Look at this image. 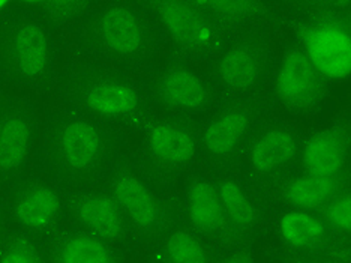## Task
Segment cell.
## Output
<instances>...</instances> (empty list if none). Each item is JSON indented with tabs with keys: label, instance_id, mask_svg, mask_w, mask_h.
<instances>
[{
	"label": "cell",
	"instance_id": "21",
	"mask_svg": "<svg viewBox=\"0 0 351 263\" xmlns=\"http://www.w3.org/2000/svg\"><path fill=\"white\" fill-rule=\"evenodd\" d=\"M335 191L332 178L309 174V176L296 179L287 188V196L300 208H315L324 203Z\"/></svg>",
	"mask_w": 351,
	"mask_h": 263
},
{
	"label": "cell",
	"instance_id": "29",
	"mask_svg": "<svg viewBox=\"0 0 351 263\" xmlns=\"http://www.w3.org/2000/svg\"><path fill=\"white\" fill-rule=\"evenodd\" d=\"M3 242V217L2 212H0V245Z\"/></svg>",
	"mask_w": 351,
	"mask_h": 263
},
{
	"label": "cell",
	"instance_id": "5",
	"mask_svg": "<svg viewBox=\"0 0 351 263\" xmlns=\"http://www.w3.org/2000/svg\"><path fill=\"white\" fill-rule=\"evenodd\" d=\"M322 91L320 73L302 52L285 56L278 76V92L290 106L303 107L314 102Z\"/></svg>",
	"mask_w": 351,
	"mask_h": 263
},
{
	"label": "cell",
	"instance_id": "30",
	"mask_svg": "<svg viewBox=\"0 0 351 263\" xmlns=\"http://www.w3.org/2000/svg\"><path fill=\"white\" fill-rule=\"evenodd\" d=\"M231 262H252L251 258H236V259H231Z\"/></svg>",
	"mask_w": 351,
	"mask_h": 263
},
{
	"label": "cell",
	"instance_id": "19",
	"mask_svg": "<svg viewBox=\"0 0 351 263\" xmlns=\"http://www.w3.org/2000/svg\"><path fill=\"white\" fill-rule=\"evenodd\" d=\"M248 128V117L243 111H230L213 122L206 133V145L213 154H227L233 149Z\"/></svg>",
	"mask_w": 351,
	"mask_h": 263
},
{
	"label": "cell",
	"instance_id": "6",
	"mask_svg": "<svg viewBox=\"0 0 351 263\" xmlns=\"http://www.w3.org/2000/svg\"><path fill=\"white\" fill-rule=\"evenodd\" d=\"M60 212V198L56 191L44 184L21 188L11 202V214L21 227L44 230L50 227Z\"/></svg>",
	"mask_w": 351,
	"mask_h": 263
},
{
	"label": "cell",
	"instance_id": "13",
	"mask_svg": "<svg viewBox=\"0 0 351 263\" xmlns=\"http://www.w3.org/2000/svg\"><path fill=\"white\" fill-rule=\"evenodd\" d=\"M147 145L158 159L170 164H180L193 158L195 145L191 135L170 124H156L147 133Z\"/></svg>",
	"mask_w": 351,
	"mask_h": 263
},
{
	"label": "cell",
	"instance_id": "1",
	"mask_svg": "<svg viewBox=\"0 0 351 263\" xmlns=\"http://www.w3.org/2000/svg\"><path fill=\"white\" fill-rule=\"evenodd\" d=\"M34 140L35 125L25 107L0 97V181L25 165Z\"/></svg>",
	"mask_w": 351,
	"mask_h": 263
},
{
	"label": "cell",
	"instance_id": "27",
	"mask_svg": "<svg viewBox=\"0 0 351 263\" xmlns=\"http://www.w3.org/2000/svg\"><path fill=\"white\" fill-rule=\"evenodd\" d=\"M83 3L84 0H50L51 10L59 17H69V15L75 14L83 6Z\"/></svg>",
	"mask_w": 351,
	"mask_h": 263
},
{
	"label": "cell",
	"instance_id": "9",
	"mask_svg": "<svg viewBox=\"0 0 351 263\" xmlns=\"http://www.w3.org/2000/svg\"><path fill=\"white\" fill-rule=\"evenodd\" d=\"M82 225L104 241H116L125 232V215L113 196L87 194L77 203Z\"/></svg>",
	"mask_w": 351,
	"mask_h": 263
},
{
	"label": "cell",
	"instance_id": "23",
	"mask_svg": "<svg viewBox=\"0 0 351 263\" xmlns=\"http://www.w3.org/2000/svg\"><path fill=\"white\" fill-rule=\"evenodd\" d=\"M167 258L179 263H202L206 253L197 239L186 232H174L165 242Z\"/></svg>",
	"mask_w": 351,
	"mask_h": 263
},
{
	"label": "cell",
	"instance_id": "24",
	"mask_svg": "<svg viewBox=\"0 0 351 263\" xmlns=\"http://www.w3.org/2000/svg\"><path fill=\"white\" fill-rule=\"evenodd\" d=\"M41 260L36 245L25 236H15L0 245V262L3 263H36Z\"/></svg>",
	"mask_w": 351,
	"mask_h": 263
},
{
	"label": "cell",
	"instance_id": "12",
	"mask_svg": "<svg viewBox=\"0 0 351 263\" xmlns=\"http://www.w3.org/2000/svg\"><path fill=\"white\" fill-rule=\"evenodd\" d=\"M303 159L311 174L332 178L346 161V145L337 133H320L308 141Z\"/></svg>",
	"mask_w": 351,
	"mask_h": 263
},
{
	"label": "cell",
	"instance_id": "11",
	"mask_svg": "<svg viewBox=\"0 0 351 263\" xmlns=\"http://www.w3.org/2000/svg\"><path fill=\"white\" fill-rule=\"evenodd\" d=\"M158 12L167 30L180 44L200 47L210 39L209 26L185 0H158Z\"/></svg>",
	"mask_w": 351,
	"mask_h": 263
},
{
	"label": "cell",
	"instance_id": "28",
	"mask_svg": "<svg viewBox=\"0 0 351 263\" xmlns=\"http://www.w3.org/2000/svg\"><path fill=\"white\" fill-rule=\"evenodd\" d=\"M311 2L329 6H347L350 3V0H311Z\"/></svg>",
	"mask_w": 351,
	"mask_h": 263
},
{
	"label": "cell",
	"instance_id": "4",
	"mask_svg": "<svg viewBox=\"0 0 351 263\" xmlns=\"http://www.w3.org/2000/svg\"><path fill=\"white\" fill-rule=\"evenodd\" d=\"M5 63L12 73L26 80L41 77L50 62V39L36 23H23L6 35Z\"/></svg>",
	"mask_w": 351,
	"mask_h": 263
},
{
	"label": "cell",
	"instance_id": "8",
	"mask_svg": "<svg viewBox=\"0 0 351 263\" xmlns=\"http://www.w3.org/2000/svg\"><path fill=\"white\" fill-rule=\"evenodd\" d=\"M82 102L95 115L123 117L138 110L140 97L131 84L121 80H98L83 91Z\"/></svg>",
	"mask_w": 351,
	"mask_h": 263
},
{
	"label": "cell",
	"instance_id": "14",
	"mask_svg": "<svg viewBox=\"0 0 351 263\" xmlns=\"http://www.w3.org/2000/svg\"><path fill=\"white\" fill-rule=\"evenodd\" d=\"M159 91L169 104L180 108L200 107L207 97L200 78L183 68L167 71L159 84Z\"/></svg>",
	"mask_w": 351,
	"mask_h": 263
},
{
	"label": "cell",
	"instance_id": "18",
	"mask_svg": "<svg viewBox=\"0 0 351 263\" xmlns=\"http://www.w3.org/2000/svg\"><path fill=\"white\" fill-rule=\"evenodd\" d=\"M58 259L63 263H110L114 260L104 239L92 235H75L60 245Z\"/></svg>",
	"mask_w": 351,
	"mask_h": 263
},
{
	"label": "cell",
	"instance_id": "32",
	"mask_svg": "<svg viewBox=\"0 0 351 263\" xmlns=\"http://www.w3.org/2000/svg\"><path fill=\"white\" fill-rule=\"evenodd\" d=\"M26 3H36V2H44V0H23Z\"/></svg>",
	"mask_w": 351,
	"mask_h": 263
},
{
	"label": "cell",
	"instance_id": "3",
	"mask_svg": "<svg viewBox=\"0 0 351 263\" xmlns=\"http://www.w3.org/2000/svg\"><path fill=\"white\" fill-rule=\"evenodd\" d=\"M306 56L324 77L344 78L351 73V38L337 23H322L306 30Z\"/></svg>",
	"mask_w": 351,
	"mask_h": 263
},
{
	"label": "cell",
	"instance_id": "31",
	"mask_svg": "<svg viewBox=\"0 0 351 263\" xmlns=\"http://www.w3.org/2000/svg\"><path fill=\"white\" fill-rule=\"evenodd\" d=\"M8 3H10V0H0V11H2Z\"/></svg>",
	"mask_w": 351,
	"mask_h": 263
},
{
	"label": "cell",
	"instance_id": "2",
	"mask_svg": "<svg viewBox=\"0 0 351 263\" xmlns=\"http://www.w3.org/2000/svg\"><path fill=\"white\" fill-rule=\"evenodd\" d=\"M56 157L66 170L86 173L97 167L106 150V139L93 124L83 119L63 122L54 137Z\"/></svg>",
	"mask_w": 351,
	"mask_h": 263
},
{
	"label": "cell",
	"instance_id": "26",
	"mask_svg": "<svg viewBox=\"0 0 351 263\" xmlns=\"http://www.w3.org/2000/svg\"><path fill=\"white\" fill-rule=\"evenodd\" d=\"M327 218L332 222V226L350 232L351 229V198L350 196H342L337 198L327 209Z\"/></svg>",
	"mask_w": 351,
	"mask_h": 263
},
{
	"label": "cell",
	"instance_id": "7",
	"mask_svg": "<svg viewBox=\"0 0 351 263\" xmlns=\"http://www.w3.org/2000/svg\"><path fill=\"white\" fill-rule=\"evenodd\" d=\"M98 35L111 53L131 56L145 44V30L137 15L122 6L104 11L98 20Z\"/></svg>",
	"mask_w": 351,
	"mask_h": 263
},
{
	"label": "cell",
	"instance_id": "16",
	"mask_svg": "<svg viewBox=\"0 0 351 263\" xmlns=\"http://www.w3.org/2000/svg\"><path fill=\"white\" fill-rule=\"evenodd\" d=\"M189 215L197 227L215 230L224 220L219 194L207 182H197L189 190Z\"/></svg>",
	"mask_w": 351,
	"mask_h": 263
},
{
	"label": "cell",
	"instance_id": "22",
	"mask_svg": "<svg viewBox=\"0 0 351 263\" xmlns=\"http://www.w3.org/2000/svg\"><path fill=\"white\" fill-rule=\"evenodd\" d=\"M219 198L222 209L239 226H250L255 220V209L250 198L245 196L242 188L231 181L224 182L219 188Z\"/></svg>",
	"mask_w": 351,
	"mask_h": 263
},
{
	"label": "cell",
	"instance_id": "10",
	"mask_svg": "<svg viewBox=\"0 0 351 263\" xmlns=\"http://www.w3.org/2000/svg\"><path fill=\"white\" fill-rule=\"evenodd\" d=\"M113 197L135 226L147 230L159 220V206L145 182L132 174H121L113 182Z\"/></svg>",
	"mask_w": 351,
	"mask_h": 263
},
{
	"label": "cell",
	"instance_id": "20",
	"mask_svg": "<svg viewBox=\"0 0 351 263\" xmlns=\"http://www.w3.org/2000/svg\"><path fill=\"white\" fill-rule=\"evenodd\" d=\"M281 232L289 244L308 247L322 241L324 226L320 220L306 212H290L281 221Z\"/></svg>",
	"mask_w": 351,
	"mask_h": 263
},
{
	"label": "cell",
	"instance_id": "15",
	"mask_svg": "<svg viewBox=\"0 0 351 263\" xmlns=\"http://www.w3.org/2000/svg\"><path fill=\"white\" fill-rule=\"evenodd\" d=\"M296 154V140L287 131H270L255 143L251 161L260 172H270Z\"/></svg>",
	"mask_w": 351,
	"mask_h": 263
},
{
	"label": "cell",
	"instance_id": "25",
	"mask_svg": "<svg viewBox=\"0 0 351 263\" xmlns=\"http://www.w3.org/2000/svg\"><path fill=\"white\" fill-rule=\"evenodd\" d=\"M206 2L219 14L233 19L246 17L252 14L257 6L255 0H206Z\"/></svg>",
	"mask_w": 351,
	"mask_h": 263
},
{
	"label": "cell",
	"instance_id": "17",
	"mask_svg": "<svg viewBox=\"0 0 351 263\" xmlns=\"http://www.w3.org/2000/svg\"><path fill=\"white\" fill-rule=\"evenodd\" d=\"M221 77L227 84L237 89L250 87L260 73V63L255 53L246 47H236L221 60Z\"/></svg>",
	"mask_w": 351,
	"mask_h": 263
}]
</instances>
